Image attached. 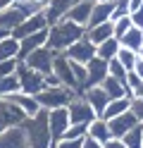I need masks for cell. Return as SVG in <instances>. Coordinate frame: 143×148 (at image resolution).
Segmentation results:
<instances>
[{"label":"cell","mask_w":143,"mask_h":148,"mask_svg":"<svg viewBox=\"0 0 143 148\" xmlns=\"http://www.w3.org/2000/svg\"><path fill=\"white\" fill-rule=\"evenodd\" d=\"M83 138H72V141H69V138H60V141H57V148H81Z\"/></svg>","instance_id":"cell-38"},{"label":"cell","mask_w":143,"mask_h":148,"mask_svg":"<svg viewBox=\"0 0 143 148\" xmlns=\"http://www.w3.org/2000/svg\"><path fill=\"white\" fill-rule=\"evenodd\" d=\"M83 136H86V127H76V124H72V127L64 132L62 138H69V141H72V138H83Z\"/></svg>","instance_id":"cell-37"},{"label":"cell","mask_w":143,"mask_h":148,"mask_svg":"<svg viewBox=\"0 0 143 148\" xmlns=\"http://www.w3.org/2000/svg\"><path fill=\"white\" fill-rule=\"evenodd\" d=\"M103 88H105V93L110 96V100H117V98H129V96H127V81H119V79L107 77V79L103 81Z\"/></svg>","instance_id":"cell-25"},{"label":"cell","mask_w":143,"mask_h":148,"mask_svg":"<svg viewBox=\"0 0 143 148\" xmlns=\"http://www.w3.org/2000/svg\"><path fill=\"white\" fill-rule=\"evenodd\" d=\"M12 93H19V81H17V74L0 79V98H7V96H12Z\"/></svg>","instance_id":"cell-30"},{"label":"cell","mask_w":143,"mask_h":148,"mask_svg":"<svg viewBox=\"0 0 143 148\" xmlns=\"http://www.w3.org/2000/svg\"><path fill=\"white\" fill-rule=\"evenodd\" d=\"M133 74L143 79V58H141V55H138V60H136V67H133Z\"/></svg>","instance_id":"cell-42"},{"label":"cell","mask_w":143,"mask_h":148,"mask_svg":"<svg viewBox=\"0 0 143 148\" xmlns=\"http://www.w3.org/2000/svg\"><path fill=\"white\" fill-rule=\"evenodd\" d=\"M119 50H122V43L114 38H107L105 43H100V45H95V58H100V60H105V62H110V60H114L119 55Z\"/></svg>","instance_id":"cell-23"},{"label":"cell","mask_w":143,"mask_h":148,"mask_svg":"<svg viewBox=\"0 0 143 148\" xmlns=\"http://www.w3.org/2000/svg\"><path fill=\"white\" fill-rule=\"evenodd\" d=\"M112 22H107V24H100V26H93V29H86V38H88L93 45H100V43H105L107 38H112Z\"/></svg>","instance_id":"cell-24"},{"label":"cell","mask_w":143,"mask_h":148,"mask_svg":"<svg viewBox=\"0 0 143 148\" xmlns=\"http://www.w3.org/2000/svg\"><path fill=\"white\" fill-rule=\"evenodd\" d=\"M122 43V48H127V50H133V53H138L141 50V45H143V31L141 29H129V34L124 36V38L119 41Z\"/></svg>","instance_id":"cell-28"},{"label":"cell","mask_w":143,"mask_h":148,"mask_svg":"<svg viewBox=\"0 0 143 148\" xmlns=\"http://www.w3.org/2000/svg\"><path fill=\"white\" fill-rule=\"evenodd\" d=\"M0 148H29L24 127H10L0 132Z\"/></svg>","instance_id":"cell-14"},{"label":"cell","mask_w":143,"mask_h":148,"mask_svg":"<svg viewBox=\"0 0 143 148\" xmlns=\"http://www.w3.org/2000/svg\"><path fill=\"white\" fill-rule=\"evenodd\" d=\"M129 0H114V10H112V22L122 19V17H129Z\"/></svg>","instance_id":"cell-34"},{"label":"cell","mask_w":143,"mask_h":148,"mask_svg":"<svg viewBox=\"0 0 143 148\" xmlns=\"http://www.w3.org/2000/svg\"><path fill=\"white\" fill-rule=\"evenodd\" d=\"M43 29H48V22H45V14L38 12V14H34V17H29V19H24V24L19 26V29H14L10 36L17 38V41H22V38H26V36L38 34V31H43Z\"/></svg>","instance_id":"cell-13"},{"label":"cell","mask_w":143,"mask_h":148,"mask_svg":"<svg viewBox=\"0 0 143 148\" xmlns=\"http://www.w3.org/2000/svg\"><path fill=\"white\" fill-rule=\"evenodd\" d=\"M81 98L93 108V112L98 115V117H103L105 108L110 105V96L105 93V88H103V86H91V88H86V93H83Z\"/></svg>","instance_id":"cell-15"},{"label":"cell","mask_w":143,"mask_h":148,"mask_svg":"<svg viewBox=\"0 0 143 148\" xmlns=\"http://www.w3.org/2000/svg\"><path fill=\"white\" fill-rule=\"evenodd\" d=\"M103 148H127V146H124L122 138H114V136H112L107 143H103Z\"/></svg>","instance_id":"cell-40"},{"label":"cell","mask_w":143,"mask_h":148,"mask_svg":"<svg viewBox=\"0 0 143 148\" xmlns=\"http://www.w3.org/2000/svg\"><path fill=\"white\" fill-rule=\"evenodd\" d=\"M67 112H69V124L76 127H88L93 119H98V115L93 112V108L86 103L81 96H76L69 105H67Z\"/></svg>","instance_id":"cell-5"},{"label":"cell","mask_w":143,"mask_h":148,"mask_svg":"<svg viewBox=\"0 0 143 148\" xmlns=\"http://www.w3.org/2000/svg\"><path fill=\"white\" fill-rule=\"evenodd\" d=\"M143 7V0H129V12H136Z\"/></svg>","instance_id":"cell-43"},{"label":"cell","mask_w":143,"mask_h":148,"mask_svg":"<svg viewBox=\"0 0 143 148\" xmlns=\"http://www.w3.org/2000/svg\"><path fill=\"white\" fill-rule=\"evenodd\" d=\"M12 3H14V0H0V12L7 10V7H12Z\"/></svg>","instance_id":"cell-44"},{"label":"cell","mask_w":143,"mask_h":148,"mask_svg":"<svg viewBox=\"0 0 143 148\" xmlns=\"http://www.w3.org/2000/svg\"><path fill=\"white\" fill-rule=\"evenodd\" d=\"M129 105H131V98H117V100H110V105L105 108V112H103V119H114V117H119L124 112H129Z\"/></svg>","instance_id":"cell-26"},{"label":"cell","mask_w":143,"mask_h":148,"mask_svg":"<svg viewBox=\"0 0 143 148\" xmlns=\"http://www.w3.org/2000/svg\"><path fill=\"white\" fill-rule=\"evenodd\" d=\"M133 98H138V100H143V84L136 88V93H133Z\"/></svg>","instance_id":"cell-45"},{"label":"cell","mask_w":143,"mask_h":148,"mask_svg":"<svg viewBox=\"0 0 143 148\" xmlns=\"http://www.w3.org/2000/svg\"><path fill=\"white\" fill-rule=\"evenodd\" d=\"M22 127H24L26 138H29V148H57V141H53V136H50L45 110H41L36 117L26 119Z\"/></svg>","instance_id":"cell-2"},{"label":"cell","mask_w":143,"mask_h":148,"mask_svg":"<svg viewBox=\"0 0 143 148\" xmlns=\"http://www.w3.org/2000/svg\"><path fill=\"white\" fill-rule=\"evenodd\" d=\"M53 74H55V79L60 81V86H67V88H72L76 93V81L72 77V62H69V58L57 55L55 62H53Z\"/></svg>","instance_id":"cell-11"},{"label":"cell","mask_w":143,"mask_h":148,"mask_svg":"<svg viewBox=\"0 0 143 148\" xmlns=\"http://www.w3.org/2000/svg\"><path fill=\"white\" fill-rule=\"evenodd\" d=\"M7 98L26 115V119H31V117H36L38 112H41V105H38L36 96H26V93H22V91H19V93H12V96H7Z\"/></svg>","instance_id":"cell-21"},{"label":"cell","mask_w":143,"mask_h":148,"mask_svg":"<svg viewBox=\"0 0 143 148\" xmlns=\"http://www.w3.org/2000/svg\"><path fill=\"white\" fill-rule=\"evenodd\" d=\"M107 72H110L112 79H119V81H127V77H129V72L119 64V60H110L107 62Z\"/></svg>","instance_id":"cell-33"},{"label":"cell","mask_w":143,"mask_h":148,"mask_svg":"<svg viewBox=\"0 0 143 148\" xmlns=\"http://www.w3.org/2000/svg\"><path fill=\"white\" fill-rule=\"evenodd\" d=\"M76 98V93L67 86H48L36 96L41 110H55V108H67Z\"/></svg>","instance_id":"cell-3"},{"label":"cell","mask_w":143,"mask_h":148,"mask_svg":"<svg viewBox=\"0 0 143 148\" xmlns=\"http://www.w3.org/2000/svg\"><path fill=\"white\" fill-rule=\"evenodd\" d=\"M26 122V115L19 110L10 98H0V132L10 127H22Z\"/></svg>","instance_id":"cell-7"},{"label":"cell","mask_w":143,"mask_h":148,"mask_svg":"<svg viewBox=\"0 0 143 148\" xmlns=\"http://www.w3.org/2000/svg\"><path fill=\"white\" fill-rule=\"evenodd\" d=\"M93 0H79L69 12H67V17L64 19L67 22H74V24H79V26H83L86 29V24H88V19H91V10H93Z\"/></svg>","instance_id":"cell-19"},{"label":"cell","mask_w":143,"mask_h":148,"mask_svg":"<svg viewBox=\"0 0 143 148\" xmlns=\"http://www.w3.org/2000/svg\"><path fill=\"white\" fill-rule=\"evenodd\" d=\"M55 58H57V53H53L50 48H38V50H34V53L29 55L26 60H22V62H26L34 72L48 77V74H53V62H55Z\"/></svg>","instance_id":"cell-6"},{"label":"cell","mask_w":143,"mask_h":148,"mask_svg":"<svg viewBox=\"0 0 143 148\" xmlns=\"http://www.w3.org/2000/svg\"><path fill=\"white\" fill-rule=\"evenodd\" d=\"M81 148H103V143H98V141H93V138L86 136V138H83V143H81Z\"/></svg>","instance_id":"cell-41"},{"label":"cell","mask_w":143,"mask_h":148,"mask_svg":"<svg viewBox=\"0 0 143 148\" xmlns=\"http://www.w3.org/2000/svg\"><path fill=\"white\" fill-rule=\"evenodd\" d=\"M114 60H119V64L127 72H133V67H136V60H138V53H133V50H127V48H122L119 55Z\"/></svg>","instance_id":"cell-31"},{"label":"cell","mask_w":143,"mask_h":148,"mask_svg":"<svg viewBox=\"0 0 143 148\" xmlns=\"http://www.w3.org/2000/svg\"><path fill=\"white\" fill-rule=\"evenodd\" d=\"M17 81H19V91L26 96H38L45 88V77L34 72L26 62H17Z\"/></svg>","instance_id":"cell-4"},{"label":"cell","mask_w":143,"mask_h":148,"mask_svg":"<svg viewBox=\"0 0 143 148\" xmlns=\"http://www.w3.org/2000/svg\"><path fill=\"white\" fill-rule=\"evenodd\" d=\"M107 122V119H105ZM138 124V119L131 115V110L129 112H124V115H119V117H114V119H110L107 122V127H110V136H114V138H124L133 127Z\"/></svg>","instance_id":"cell-16"},{"label":"cell","mask_w":143,"mask_h":148,"mask_svg":"<svg viewBox=\"0 0 143 148\" xmlns=\"http://www.w3.org/2000/svg\"><path fill=\"white\" fill-rule=\"evenodd\" d=\"M14 72H17V60L0 62V79H5V77H12Z\"/></svg>","instance_id":"cell-36"},{"label":"cell","mask_w":143,"mask_h":148,"mask_svg":"<svg viewBox=\"0 0 143 148\" xmlns=\"http://www.w3.org/2000/svg\"><path fill=\"white\" fill-rule=\"evenodd\" d=\"M48 112V127H50V136L53 141H60L64 136V132L69 129V112L67 108H55V110H45Z\"/></svg>","instance_id":"cell-8"},{"label":"cell","mask_w":143,"mask_h":148,"mask_svg":"<svg viewBox=\"0 0 143 148\" xmlns=\"http://www.w3.org/2000/svg\"><path fill=\"white\" fill-rule=\"evenodd\" d=\"M45 43H48V29H43V31H38V34H31V36H26V38H22V41H19L17 62L26 60L29 55H31L34 50H38V48H45Z\"/></svg>","instance_id":"cell-12"},{"label":"cell","mask_w":143,"mask_h":148,"mask_svg":"<svg viewBox=\"0 0 143 148\" xmlns=\"http://www.w3.org/2000/svg\"><path fill=\"white\" fill-rule=\"evenodd\" d=\"M62 55H64V58H69L72 62H81V64H88V62L95 58V45H93V43H91V41L83 36L81 41H76V43L72 45V48H67Z\"/></svg>","instance_id":"cell-9"},{"label":"cell","mask_w":143,"mask_h":148,"mask_svg":"<svg viewBox=\"0 0 143 148\" xmlns=\"http://www.w3.org/2000/svg\"><path fill=\"white\" fill-rule=\"evenodd\" d=\"M76 3H79V0H50V3L45 5V10H43L48 26H53V24H57V22H62L64 17H67V12H69Z\"/></svg>","instance_id":"cell-10"},{"label":"cell","mask_w":143,"mask_h":148,"mask_svg":"<svg viewBox=\"0 0 143 148\" xmlns=\"http://www.w3.org/2000/svg\"><path fill=\"white\" fill-rule=\"evenodd\" d=\"M122 141L127 148H143V124H136Z\"/></svg>","instance_id":"cell-29"},{"label":"cell","mask_w":143,"mask_h":148,"mask_svg":"<svg viewBox=\"0 0 143 148\" xmlns=\"http://www.w3.org/2000/svg\"><path fill=\"white\" fill-rule=\"evenodd\" d=\"M138 55H141V58H143V45H141V50H138Z\"/></svg>","instance_id":"cell-48"},{"label":"cell","mask_w":143,"mask_h":148,"mask_svg":"<svg viewBox=\"0 0 143 148\" xmlns=\"http://www.w3.org/2000/svg\"><path fill=\"white\" fill-rule=\"evenodd\" d=\"M112 10H114V0L112 3H95L93 10H91V19L86 24V29H93V26L112 22Z\"/></svg>","instance_id":"cell-20"},{"label":"cell","mask_w":143,"mask_h":148,"mask_svg":"<svg viewBox=\"0 0 143 148\" xmlns=\"http://www.w3.org/2000/svg\"><path fill=\"white\" fill-rule=\"evenodd\" d=\"M83 34H86L83 26L62 19V22H57L53 26H48V43H45V48H50L53 53L62 55L67 48H72L76 41H81Z\"/></svg>","instance_id":"cell-1"},{"label":"cell","mask_w":143,"mask_h":148,"mask_svg":"<svg viewBox=\"0 0 143 148\" xmlns=\"http://www.w3.org/2000/svg\"><path fill=\"white\" fill-rule=\"evenodd\" d=\"M19 55V41L7 36V38L0 41V62H7V60H17Z\"/></svg>","instance_id":"cell-27"},{"label":"cell","mask_w":143,"mask_h":148,"mask_svg":"<svg viewBox=\"0 0 143 148\" xmlns=\"http://www.w3.org/2000/svg\"><path fill=\"white\" fill-rule=\"evenodd\" d=\"M24 19H29V17L19 10V7H7V10L0 12V29L7 31V34H12L14 29H19V26L24 24Z\"/></svg>","instance_id":"cell-17"},{"label":"cell","mask_w":143,"mask_h":148,"mask_svg":"<svg viewBox=\"0 0 143 148\" xmlns=\"http://www.w3.org/2000/svg\"><path fill=\"white\" fill-rule=\"evenodd\" d=\"M7 36H10L7 31H3V29H0V41H3V38H7Z\"/></svg>","instance_id":"cell-46"},{"label":"cell","mask_w":143,"mask_h":148,"mask_svg":"<svg viewBox=\"0 0 143 148\" xmlns=\"http://www.w3.org/2000/svg\"><path fill=\"white\" fill-rule=\"evenodd\" d=\"M93 3H112V0H93Z\"/></svg>","instance_id":"cell-47"},{"label":"cell","mask_w":143,"mask_h":148,"mask_svg":"<svg viewBox=\"0 0 143 148\" xmlns=\"http://www.w3.org/2000/svg\"><path fill=\"white\" fill-rule=\"evenodd\" d=\"M129 17H131V24L136 26V29L143 31V7H141V10H136V12H131Z\"/></svg>","instance_id":"cell-39"},{"label":"cell","mask_w":143,"mask_h":148,"mask_svg":"<svg viewBox=\"0 0 143 148\" xmlns=\"http://www.w3.org/2000/svg\"><path fill=\"white\" fill-rule=\"evenodd\" d=\"M112 36L117 41H122L124 36L129 34V29H133V24H131V17H122V19H117V22H112Z\"/></svg>","instance_id":"cell-32"},{"label":"cell","mask_w":143,"mask_h":148,"mask_svg":"<svg viewBox=\"0 0 143 148\" xmlns=\"http://www.w3.org/2000/svg\"><path fill=\"white\" fill-rule=\"evenodd\" d=\"M86 136L88 138H93V141H98V143H107L110 141V127H107V122H105L103 117H98V119H93V122L86 127Z\"/></svg>","instance_id":"cell-22"},{"label":"cell","mask_w":143,"mask_h":148,"mask_svg":"<svg viewBox=\"0 0 143 148\" xmlns=\"http://www.w3.org/2000/svg\"><path fill=\"white\" fill-rule=\"evenodd\" d=\"M129 110H131V115L138 119V124H143V100H138V98H131V105H129Z\"/></svg>","instance_id":"cell-35"},{"label":"cell","mask_w":143,"mask_h":148,"mask_svg":"<svg viewBox=\"0 0 143 148\" xmlns=\"http://www.w3.org/2000/svg\"><path fill=\"white\" fill-rule=\"evenodd\" d=\"M86 69H88V84H86V88H91V86H103V81L110 77L107 62L100 60V58H93L88 64H86Z\"/></svg>","instance_id":"cell-18"}]
</instances>
